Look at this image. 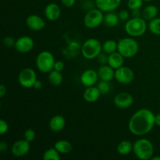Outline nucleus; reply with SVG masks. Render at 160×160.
<instances>
[{"label": "nucleus", "instance_id": "obj_1", "mask_svg": "<svg viewBox=\"0 0 160 160\" xmlns=\"http://www.w3.org/2000/svg\"><path fill=\"white\" fill-rule=\"evenodd\" d=\"M155 115L150 109H141L131 117L128 129L134 135L142 136L149 133L156 125Z\"/></svg>", "mask_w": 160, "mask_h": 160}, {"label": "nucleus", "instance_id": "obj_2", "mask_svg": "<svg viewBox=\"0 0 160 160\" xmlns=\"http://www.w3.org/2000/svg\"><path fill=\"white\" fill-rule=\"evenodd\" d=\"M133 152L136 157L139 159L148 160L152 158L154 147L149 140L141 138L133 144Z\"/></svg>", "mask_w": 160, "mask_h": 160}, {"label": "nucleus", "instance_id": "obj_3", "mask_svg": "<svg viewBox=\"0 0 160 160\" xmlns=\"http://www.w3.org/2000/svg\"><path fill=\"white\" fill-rule=\"evenodd\" d=\"M147 30V24L142 17H133L125 24V31L131 37H140Z\"/></svg>", "mask_w": 160, "mask_h": 160}, {"label": "nucleus", "instance_id": "obj_4", "mask_svg": "<svg viewBox=\"0 0 160 160\" xmlns=\"http://www.w3.org/2000/svg\"><path fill=\"white\" fill-rule=\"evenodd\" d=\"M138 49V44L132 38H124L118 42L117 51L124 58L133 57L137 54Z\"/></svg>", "mask_w": 160, "mask_h": 160}, {"label": "nucleus", "instance_id": "obj_5", "mask_svg": "<svg viewBox=\"0 0 160 160\" xmlns=\"http://www.w3.org/2000/svg\"><path fill=\"white\" fill-rule=\"evenodd\" d=\"M102 51V45L96 38H89L86 40L81 47V53L87 59H93Z\"/></svg>", "mask_w": 160, "mask_h": 160}, {"label": "nucleus", "instance_id": "obj_6", "mask_svg": "<svg viewBox=\"0 0 160 160\" xmlns=\"http://www.w3.org/2000/svg\"><path fill=\"white\" fill-rule=\"evenodd\" d=\"M55 58L48 51H42L36 58V66L42 73H49L54 69Z\"/></svg>", "mask_w": 160, "mask_h": 160}, {"label": "nucleus", "instance_id": "obj_7", "mask_svg": "<svg viewBox=\"0 0 160 160\" xmlns=\"http://www.w3.org/2000/svg\"><path fill=\"white\" fill-rule=\"evenodd\" d=\"M104 20L103 12L99 9H92L86 13L84 18V23L86 28L94 29L99 26Z\"/></svg>", "mask_w": 160, "mask_h": 160}, {"label": "nucleus", "instance_id": "obj_8", "mask_svg": "<svg viewBox=\"0 0 160 160\" xmlns=\"http://www.w3.org/2000/svg\"><path fill=\"white\" fill-rule=\"evenodd\" d=\"M36 81H37V75L33 69L24 68L19 73V83L22 87L25 88H32Z\"/></svg>", "mask_w": 160, "mask_h": 160}, {"label": "nucleus", "instance_id": "obj_9", "mask_svg": "<svg viewBox=\"0 0 160 160\" xmlns=\"http://www.w3.org/2000/svg\"><path fill=\"white\" fill-rule=\"evenodd\" d=\"M115 78L119 83L128 84L132 82L134 79V71L128 67H121L115 71Z\"/></svg>", "mask_w": 160, "mask_h": 160}, {"label": "nucleus", "instance_id": "obj_10", "mask_svg": "<svg viewBox=\"0 0 160 160\" xmlns=\"http://www.w3.org/2000/svg\"><path fill=\"white\" fill-rule=\"evenodd\" d=\"M30 143L31 142H28L25 139L17 141L11 147V152L16 157H23L29 152L31 148Z\"/></svg>", "mask_w": 160, "mask_h": 160}, {"label": "nucleus", "instance_id": "obj_11", "mask_svg": "<svg viewBox=\"0 0 160 160\" xmlns=\"http://www.w3.org/2000/svg\"><path fill=\"white\" fill-rule=\"evenodd\" d=\"M34 40L29 36H22L19 38L17 41L14 47L15 49L20 53L29 52L34 48Z\"/></svg>", "mask_w": 160, "mask_h": 160}, {"label": "nucleus", "instance_id": "obj_12", "mask_svg": "<svg viewBox=\"0 0 160 160\" xmlns=\"http://www.w3.org/2000/svg\"><path fill=\"white\" fill-rule=\"evenodd\" d=\"M114 104L120 109H127L132 106L134 98L128 92H120L114 97Z\"/></svg>", "mask_w": 160, "mask_h": 160}, {"label": "nucleus", "instance_id": "obj_13", "mask_svg": "<svg viewBox=\"0 0 160 160\" xmlns=\"http://www.w3.org/2000/svg\"><path fill=\"white\" fill-rule=\"evenodd\" d=\"M98 78L99 77H98V72L89 69V70H84L82 73L81 76V82L86 88L92 87L96 84Z\"/></svg>", "mask_w": 160, "mask_h": 160}, {"label": "nucleus", "instance_id": "obj_14", "mask_svg": "<svg viewBox=\"0 0 160 160\" xmlns=\"http://www.w3.org/2000/svg\"><path fill=\"white\" fill-rule=\"evenodd\" d=\"M26 24L30 30L34 31H42L45 26V22L38 15L32 14L27 17Z\"/></svg>", "mask_w": 160, "mask_h": 160}, {"label": "nucleus", "instance_id": "obj_15", "mask_svg": "<svg viewBox=\"0 0 160 160\" xmlns=\"http://www.w3.org/2000/svg\"><path fill=\"white\" fill-rule=\"evenodd\" d=\"M97 8L102 12H112L120 5L121 0H95Z\"/></svg>", "mask_w": 160, "mask_h": 160}, {"label": "nucleus", "instance_id": "obj_16", "mask_svg": "<svg viewBox=\"0 0 160 160\" xmlns=\"http://www.w3.org/2000/svg\"><path fill=\"white\" fill-rule=\"evenodd\" d=\"M61 14V9L57 4L54 2L49 3L45 6V15L48 20L54 21L59 19Z\"/></svg>", "mask_w": 160, "mask_h": 160}, {"label": "nucleus", "instance_id": "obj_17", "mask_svg": "<svg viewBox=\"0 0 160 160\" xmlns=\"http://www.w3.org/2000/svg\"><path fill=\"white\" fill-rule=\"evenodd\" d=\"M65 118L61 115H56L52 117L49 123H48L50 130L54 131V132H59V131H62L65 128Z\"/></svg>", "mask_w": 160, "mask_h": 160}, {"label": "nucleus", "instance_id": "obj_18", "mask_svg": "<svg viewBox=\"0 0 160 160\" xmlns=\"http://www.w3.org/2000/svg\"><path fill=\"white\" fill-rule=\"evenodd\" d=\"M124 63V57L119 52H115L108 55V65L114 70L123 67Z\"/></svg>", "mask_w": 160, "mask_h": 160}, {"label": "nucleus", "instance_id": "obj_19", "mask_svg": "<svg viewBox=\"0 0 160 160\" xmlns=\"http://www.w3.org/2000/svg\"><path fill=\"white\" fill-rule=\"evenodd\" d=\"M98 74L102 81H112L115 78V71L109 65H102L99 67L98 70Z\"/></svg>", "mask_w": 160, "mask_h": 160}, {"label": "nucleus", "instance_id": "obj_20", "mask_svg": "<svg viewBox=\"0 0 160 160\" xmlns=\"http://www.w3.org/2000/svg\"><path fill=\"white\" fill-rule=\"evenodd\" d=\"M101 92L98 87H88L84 92V98L88 102H95L99 98Z\"/></svg>", "mask_w": 160, "mask_h": 160}, {"label": "nucleus", "instance_id": "obj_21", "mask_svg": "<svg viewBox=\"0 0 160 160\" xmlns=\"http://www.w3.org/2000/svg\"><path fill=\"white\" fill-rule=\"evenodd\" d=\"M54 147L60 154H67L72 150L71 143L67 140L58 141L55 143Z\"/></svg>", "mask_w": 160, "mask_h": 160}, {"label": "nucleus", "instance_id": "obj_22", "mask_svg": "<svg viewBox=\"0 0 160 160\" xmlns=\"http://www.w3.org/2000/svg\"><path fill=\"white\" fill-rule=\"evenodd\" d=\"M117 151L120 156H128L133 151V144L130 141H122L117 145Z\"/></svg>", "mask_w": 160, "mask_h": 160}, {"label": "nucleus", "instance_id": "obj_23", "mask_svg": "<svg viewBox=\"0 0 160 160\" xmlns=\"http://www.w3.org/2000/svg\"><path fill=\"white\" fill-rule=\"evenodd\" d=\"M158 14V9L153 5L147 6L142 11V17L145 20H152L156 18Z\"/></svg>", "mask_w": 160, "mask_h": 160}, {"label": "nucleus", "instance_id": "obj_24", "mask_svg": "<svg viewBox=\"0 0 160 160\" xmlns=\"http://www.w3.org/2000/svg\"><path fill=\"white\" fill-rule=\"evenodd\" d=\"M119 15L112 12H108L106 15H104V20L103 22L109 28H114L119 23Z\"/></svg>", "mask_w": 160, "mask_h": 160}, {"label": "nucleus", "instance_id": "obj_25", "mask_svg": "<svg viewBox=\"0 0 160 160\" xmlns=\"http://www.w3.org/2000/svg\"><path fill=\"white\" fill-rule=\"evenodd\" d=\"M62 74L61 72L57 71L56 70H52L48 73V81L52 85L59 86L62 82Z\"/></svg>", "mask_w": 160, "mask_h": 160}, {"label": "nucleus", "instance_id": "obj_26", "mask_svg": "<svg viewBox=\"0 0 160 160\" xmlns=\"http://www.w3.org/2000/svg\"><path fill=\"white\" fill-rule=\"evenodd\" d=\"M117 45H118V42H117L116 41L112 40V39L106 40L102 44L103 52L106 53L107 55L111 54L112 52H115L117 50Z\"/></svg>", "mask_w": 160, "mask_h": 160}, {"label": "nucleus", "instance_id": "obj_27", "mask_svg": "<svg viewBox=\"0 0 160 160\" xmlns=\"http://www.w3.org/2000/svg\"><path fill=\"white\" fill-rule=\"evenodd\" d=\"M60 153L55 148H50L47 149L43 154V159L44 160H59L60 159Z\"/></svg>", "mask_w": 160, "mask_h": 160}, {"label": "nucleus", "instance_id": "obj_28", "mask_svg": "<svg viewBox=\"0 0 160 160\" xmlns=\"http://www.w3.org/2000/svg\"><path fill=\"white\" fill-rule=\"evenodd\" d=\"M148 30L156 35H160V18H154L148 23Z\"/></svg>", "mask_w": 160, "mask_h": 160}, {"label": "nucleus", "instance_id": "obj_29", "mask_svg": "<svg viewBox=\"0 0 160 160\" xmlns=\"http://www.w3.org/2000/svg\"><path fill=\"white\" fill-rule=\"evenodd\" d=\"M97 87H98V90L100 91L101 94H103V95L109 93V92L110 91V86H109L108 81H102L101 80V81L98 83Z\"/></svg>", "mask_w": 160, "mask_h": 160}, {"label": "nucleus", "instance_id": "obj_30", "mask_svg": "<svg viewBox=\"0 0 160 160\" xmlns=\"http://www.w3.org/2000/svg\"><path fill=\"white\" fill-rule=\"evenodd\" d=\"M143 4V0H128V6L131 10L140 9Z\"/></svg>", "mask_w": 160, "mask_h": 160}, {"label": "nucleus", "instance_id": "obj_31", "mask_svg": "<svg viewBox=\"0 0 160 160\" xmlns=\"http://www.w3.org/2000/svg\"><path fill=\"white\" fill-rule=\"evenodd\" d=\"M36 137V133L35 131L33 129H28L24 131L23 133V138L25 140H27L29 142H32L34 140Z\"/></svg>", "mask_w": 160, "mask_h": 160}, {"label": "nucleus", "instance_id": "obj_32", "mask_svg": "<svg viewBox=\"0 0 160 160\" xmlns=\"http://www.w3.org/2000/svg\"><path fill=\"white\" fill-rule=\"evenodd\" d=\"M15 43L16 41L14 40L13 38L10 37V36H7V37L4 38V39H3V45L6 48H11V47L14 46Z\"/></svg>", "mask_w": 160, "mask_h": 160}, {"label": "nucleus", "instance_id": "obj_33", "mask_svg": "<svg viewBox=\"0 0 160 160\" xmlns=\"http://www.w3.org/2000/svg\"><path fill=\"white\" fill-rule=\"evenodd\" d=\"M9 131V125L7 122L4 120H0V134L3 135L4 134L8 132Z\"/></svg>", "mask_w": 160, "mask_h": 160}, {"label": "nucleus", "instance_id": "obj_34", "mask_svg": "<svg viewBox=\"0 0 160 160\" xmlns=\"http://www.w3.org/2000/svg\"><path fill=\"white\" fill-rule=\"evenodd\" d=\"M96 59H98V62L102 65H106V63H108V56L106 53L101 52L97 56Z\"/></svg>", "mask_w": 160, "mask_h": 160}, {"label": "nucleus", "instance_id": "obj_35", "mask_svg": "<svg viewBox=\"0 0 160 160\" xmlns=\"http://www.w3.org/2000/svg\"><path fill=\"white\" fill-rule=\"evenodd\" d=\"M129 17H130V13L128 10L123 9V10H121L120 12H119V18L122 20H128Z\"/></svg>", "mask_w": 160, "mask_h": 160}, {"label": "nucleus", "instance_id": "obj_36", "mask_svg": "<svg viewBox=\"0 0 160 160\" xmlns=\"http://www.w3.org/2000/svg\"><path fill=\"white\" fill-rule=\"evenodd\" d=\"M64 69V63L62 61H56L54 64V69L53 70H56L57 71L62 72Z\"/></svg>", "mask_w": 160, "mask_h": 160}, {"label": "nucleus", "instance_id": "obj_37", "mask_svg": "<svg viewBox=\"0 0 160 160\" xmlns=\"http://www.w3.org/2000/svg\"><path fill=\"white\" fill-rule=\"evenodd\" d=\"M61 2H62V5H63L65 7L70 8L75 4L76 0H61Z\"/></svg>", "mask_w": 160, "mask_h": 160}, {"label": "nucleus", "instance_id": "obj_38", "mask_svg": "<svg viewBox=\"0 0 160 160\" xmlns=\"http://www.w3.org/2000/svg\"><path fill=\"white\" fill-rule=\"evenodd\" d=\"M132 16L133 17H142V12H141L140 9H132Z\"/></svg>", "mask_w": 160, "mask_h": 160}, {"label": "nucleus", "instance_id": "obj_39", "mask_svg": "<svg viewBox=\"0 0 160 160\" xmlns=\"http://www.w3.org/2000/svg\"><path fill=\"white\" fill-rule=\"evenodd\" d=\"M8 149V145L5 142H2L0 143V152H4Z\"/></svg>", "mask_w": 160, "mask_h": 160}, {"label": "nucleus", "instance_id": "obj_40", "mask_svg": "<svg viewBox=\"0 0 160 160\" xmlns=\"http://www.w3.org/2000/svg\"><path fill=\"white\" fill-rule=\"evenodd\" d=\"M6 94V88L5 87L4 84H1V86H0V97H1V98H3Z\"/></svg>", "mask_w": 160, "mask_h": 160}, {"label": "nucleus", "instance_id": "obj_41", "mask_svg": "<svg viewBox=\"0 0 160 160\" xmlns=\"http://www.w3.org/2000/svg\"><path fill=\"white\" fill-rule=\"evenodd\" d=\"M33 87H34L35 89H38V90L40 88H42V81H39V80H37V81H35V83H34V84Z\"/></svg>", "mask_w": 160, "mask_h": 160}, {"label": "nucleus", "instance_id": "obj_42", "mask_svg": "<svg viewBox=\"0 0 160 160\" xmlns=\"http://www.w3.org/2000/svg\"><path fill=\"white\" fill-rule=\"evenodd\" d=\"M155 123H156V125H157L158 127H160V113H158L155 117Z\"/></svg>", "mask_w": 160, "mask_h": 160}, {"label": "nucleus", "instance_id": "obj_43", "mask_svg": "<svg viewBox=\"0 0 160 160\" xmlns=\"http://www.w3.org/2000/svg\"><path fill=\"white\" fill-rule=\"evenodd\" d=\"M152 160H160V157H159V156H156V157L152 158Z\"/></svg>", "mask_w": 160, "mask_h": 160}, {"label": "nucleus", "instance_id": "obj_44", "mask_svg": "<svg viewBox=\"0 0 160 160\" xmlns=\"http://www.w3.org/2000/svg\"><path fill=\"white\" fill-rule=\"evenodd\" d=\"M143 1H145V2H151V1H153V0H143Z\"/></svg>", "mask_w": 160, "mask_h": 160}]
</instances>
